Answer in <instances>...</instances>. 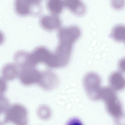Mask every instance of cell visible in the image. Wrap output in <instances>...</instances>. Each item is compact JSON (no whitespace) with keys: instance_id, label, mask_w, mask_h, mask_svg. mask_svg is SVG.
Listing matches in <instances>:
<instances>
[{"instance_id":"6da1fadb","label":"cell","mask_w":125,"mask_h":125,"mask_svg":"<svg viewBox=\"0 0 125 125\" xmlns=\"http://www.w3.org/2000/svg\"><path fill=\"white\" fill-rule=\"evenodd\" d=\"M79 28L75 26L61 28L58 32V43L54 53L59 67L66 66L70 61L73 45L81 35Z\"/></svg>"},{"instance_id":"7a4b0ae2","label":"cell","mask_w":125,"mask_h":125,"mask_svg":"<svg viewBox=\"0 0 125 125\" xmlns=\"http://www.w3.org/2000/svg\"><path fill=\"white\" fill-rule=\"evenodd\" d=\"M100 98L104 101L109 113L116 120H120L123 116L122 106L118 98L111 88L105 87L101 89Z\"/></svg>"},{"instance_id":"3957f363","label":"cell","mask_w":125,"mask_h":125,"mask_svg":"<svg viewBox=\"0 0 125 125\" xmlns=\"http://www.w3.org/2000/svg\"><path fill=\"white\" fill-rule=\"evenodd\" d=\"M29 57L32 63L36 66L42 63L50 68H57V60L53 52L45 46L36 47L29 53Z\"/></svg>"},{"instance_id":"277c9868","label":"cell","mask_w":125,"mask_h":125,"mask_svg":"<svg viewBox=\"0 0 125 125\" xmlns=\"http://www.w3.org/2000/svg\"><path fill=\"white\" fill-rule=\"evenodd\" d=\"M100 82L99 76L94 73H88L84 77L83 84L85 90L88 95L93 100L100 98Z\"/></svg>"},{"instance_id":"5b68a950","label":"cell","mask_w":125,"mask_h":125,"mask_svg":"<svg viewBox=\"0 0 125 125\" xmlns=\"http://www.w3.org/2000/svg\"><path fill=\"white\" fill-rule=\"evenodd\" d=\"M27 122V112L24 107L17 104L9 106L6 113V123L10 122L23 125H26Z\"/></svg>"},{"instance_id":"8992f818","label":"cell","mask_w":125,"mask_h":125,"mask_svg":"<svg viewBox=\"0 0 125 125\" xmlns=\"http://www.w3.org/2000/svg\"><path fill=\"white\" fill-rule=\"evenodd\" d=\"M33 67L26 64L22 65L18 68V77L24 84L29 85L38 83L41 77L42 72Z\"/></svg>"},{"instance_id":"52a82bcc","label":"cell","mask_w":125,"mask_h":125,"mask_svg":"<svg viewBox=\"0 0 125 125\" xmlns=\"http://www.w3.org/2000/svg\"><path fill=\"white\" fill-rule=\"evenodd\" d=\"M58 83V79L55 75L51 71L47 70L42 72L38 83L43 88L49 90L54 88Z\"/></svg>"},{"instance_id":"ba28073f","label":"cell","mask_w":125,"mask_h":125,"mask_svg":"<svg viewBox=\"0 0 125 125\" xmlns=\"http://www.w3.org/2000/svg\"><path fill=\"white\" fill-rule=\"evenodd\" d=\"M40 0H15V9L16 13L21 16L29 14L32 5L38 4Z\"/></svg>"},{"instance_id":"9c48e42d","label":"cell","mask_w":125,"mask_h":125,"mask_svg":"<svg viewBox=\"0 0 125 125\" xmlns=\"http://www.w3.org/2000/svg\"><path fill=\"white\" fill-rule=\"evenodd\" d=\"M40 23L41 26L44 30L51 31L59 28L61 25V21L57 17L47 16L43 17L41 19Z\"/></svg>"},{"instance_id":"30bf717a","label":"cell","mask_w":125,"mask_h":125,"mask_svg":"<svg viewBox=\"0 0 125 125\" xmlns=\"http://www.w3.org/2000/svg\"><path fill=\"white\" fill-rule=\"evenodd\" d=\"M2 74L3 77L6 80H13L18 76V68L15 63L7 64L2 69Z\"/></svg>"},{"instance_id":"8fae6325","label":"cell","mask_w":125,"mask_h":125,"mask_svg":"<svg viewBox=\"0 0 125 125\" xmlns=\"http://www.w3.org/2000/svg\"><path fill=\"white\" fill-rule=\"evenodd\" d=\"M109 80L111 88L114 90H121L124 86V79L119 72H115L112 73L110 76Z\"/></svg>"},{"instance_id":"7c38bea8","label":"cell","mask_w":125,"mask_h":125,"mask_svg":"<svg viewBox=\"0 0 125 125\" xmlns=\"http://www.w3.org/2000/svg\"><path fill=\"white\" fill-rule=\"evenodd\" d=\"M63 4L72 11L78 14H83L85 8L80 0H64Z\"/></svg>"},{"instance_id":"4fadbf2b","label":"cell","mask_w":125,"mask_h":125,"mask_svg":"<svg viewBox=\"0 0 125 125\" xmlns=\"http://www.w3.org/2000/svg\"><path fill=\"white\" fill-rule=\"evenodd\" d=\"M9 106L8 99L3 95H0V125L6 123V113Z\"/></svg>"},{"instance_id":"5bb4252c","label":"cell","mask_w":125,"mask_h":125,"mask_svg":"<svg viewBox=\"0 0 125 125\" xmlns=\"http://www.w3.org/2000/svg\"><path fill=\"white\" fill-rule=\"evenodd\" d=\"M111 36L115 41L118 42H125V28L121 25H117L113 29Z\"/></svg>"},{"instance_id":"9a60e30c","label":"cell","mask_w":125,"mask_h":125,"mask_svg":"<svg viewBox=\"0 0 125 125\" xmlns=\"http://www.w3.org/2000/svg\"><path fill=\"white\" fill-rule=\"evenodd\" d=\"M63 5L62 0H49L48 3L49 9L55 14H59L61 12Z\"/></svg>"},{"instance_id":"2e32d148","label":"cell","mask_w":125,"mask_h":125,"mask_svg":"<svg viewBox=\"0 0 125 125\" xmlns=\"http://www.w3.org/2000/svg\"><path fill=\"white\" fill-rule=\"evenodd\" d=\"M38 115L42 119H46L49 117L50 112L49 109L45 106L40 107L38 111Z\"/></svg>"},{"instance_id":"e0dca14e","label":"cell","mask_w":125,"mask_h":125,"mask_svg":"<svg viewBox=\"0 0 125 125\" xmlns=\"http://www.w3.org/2000/svg\"><path fill=\"white\" fill-rule=\"evenodd\" d=\"M6 81L3 77H0V95H3L7 89V85Z\"/></svg>"},{"instance_id":"ac0fdd59","label":"cell","mask_w":125,"mask_h":125,"mask_svg":"<svg viewBox=\"0 0 125 125\" xmlns=\"http://www.w3.org/2000/svg\"><path fill=\"white\" fill-rule=\"evenodd\" d=\"M112 4L113 7L118 9L122 8L124 6V0H111Z\"/></svg>"},{"instance_id":"d6986e66","label":"cell","mask_w":125,"mask_h":125,"mask_svg":"<svg viewBox=\"0 0 125 125\" xmlns=\"http://www.w3.org/2000/svg\"><path fill=\"white\" fill-rule=\"evenodd\" d=\"M4 40V36L3 33L0 31V45L3 42Z\"/></svg>"}]
</instances>
